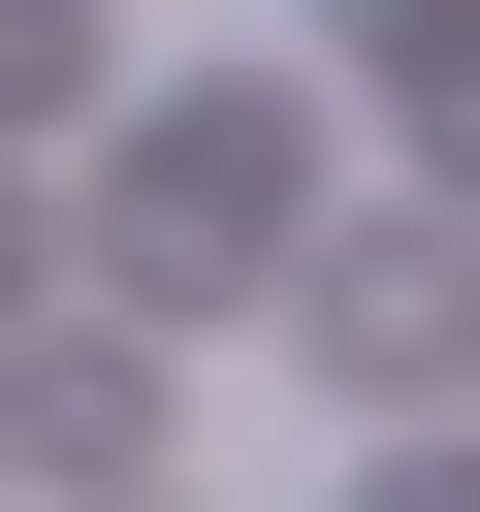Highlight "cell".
Instances as JSON below:
<instances>
[{"instance_id": "1", "label": "cell", "mask_w": 480, "mask_h": 512, "mask_svg": "<svg viewBox=\"0 0 480 512\" xmlns=\"http://www.w3.org/2000/svg\"><path fill=\"white\" fill-rule=\"evenodd\" d=\"M288 224H320V96H288V64H224V96H160V128L96 160V256H128V288H288Z\"/></svg>"}, {"instance_id": "4", "label": "cell", "mask_w": 480, "mask_h": 512, "mask_svg": "<svg viewBox=\"0 0 480 512\" xmlns=\"http://www.w3.org/2000/svg\"><path fill=\"white\" fill-rule=\"evenodd\" d=\"M0 448H64V480H128V448H160V352H128V320H64V352H0Z\"/></svg>"}, {"instance_id": "5", "label": "cell", "mask_w": 480, "mask_h": 512, "mask_svg": "<svg viewBox=\"0 0 480 512\" xmlns=\"http://www.w3.org/2000/svg\"><path fill=\"white\" fill-rule=\"evenodd\" d=\"M352 512H480V416H416V448H384V480H352Z\"/></svg>"}, {"instance_id": "2", "label": "cell", "mask_w": 480, "mask_h": 512, "mask_svg": "<svg viewBox=\"0 0 480 512\" xmlns=\"http://www.w3.org/2000/svg\"><path fill=\"white\" fill-rule=\"evenodd\" d=\"M288 352L352 384V416H480V224L416 192V224H288Z\"/></svg>"}, {"instance_id": "3", "label": "cell", "mask_w": 480, "mask_h": 512, "mask_svg": "<svg viewBox=\"0 0 480 512\" xmlns=\"http://www.w3.org/2000/svg\"><path fill=\"white\" fill-rule=\"evenodd\" d=\"M320 64H352V96L448 160V224H480V0H320Z\"/></svg>"}, {"instance_id": "6", "label": "cell", "mask_w": 480, "mask_h": 512, "mask_svg": "<svg viewBox=\"0 0 480 512\" xmlns=\"http://www.w3.org/2000/svg\"><path fill=\"white\" fill-rule=\"evenodd\" d=\"M128 512H160V480H128Z\"/></svg>"}]
</instances>
